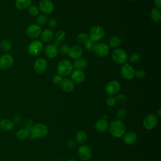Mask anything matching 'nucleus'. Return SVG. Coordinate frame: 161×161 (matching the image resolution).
<instances>
[{"instance_id":"obj_1","label":"nucleus","mask_w":161,"mask_h":161,"mask_svg":"<svg viewBox=\"0 0 161 161\" xmlns=\"http://www.w3.org/2000/svg\"><path fill=\"white\" fill-rule=\"evenodd\" d=\"M108 129L111 135L116 138H119L126 132V127L123 122L119 119H113L109 124Z\"/></svg>"},{"instance_id":"obj_2","label":"nucleus","mask_w":161,"mask_h":161,"mask_svg":"<svg viewBox=\"0 0 161 161\" xmlns=\"http://www.w3.org/2000/svg\"><path fill=\"white\" fill-rule=\"evenodd\" d=\"M57 70L60 75L67 76L71 74L73 70L72 64L67 59H62L57 64Z\"/></svg>"},{"instance_id":"obj_3","label":"nucleus","mask_w":161,"mask_h":161,"mask_svg":"<svg viewBox=\"0 0 161 161\" xmlns=\"http://www.w3.org/2000/svg\"><path fill=\"white\" fill-rule=\"evenodd\" d=\"M48 131V127L46 125L38 123L33 125V127L31 128L30 134L35 138H41L45 136Z\"/></svg>"},{"instance_id":"obj_4","label":"nucleus","mask_w":161,"mask_h":161,"mask_svg":"<svg viewBox=\"0 0 161 161\" xmlns=\"http://www.w3.org/2000/svg\"><path fill=\"white\" fill-rule=\"evenodd\" d=\"M104 35V28L99 25H96L91 28L88 36L90 40L96 42L101 40L103 38Z\"/></svg>"},{"instance_id":"obj_5","label":"nucleus","mask_w":161,"mask_h":161,"mask_svg":"<svg viewBox=\"0 0 161 161\" xmlns=\"http://www.w3.org/2000/svg\"><path fill=\"white\" fill-rule=\"evenodd\" d=\"M112 58L116 64H124L128 59V55L123 49L116 48L112 53Z\"/></svg>"},{"instance_id":"obj_6","label":"nucleus","mask_w":161,"mask_h":161,"mask_svg":"<svg viewBox=\"0 0 161 161\" xmlns=\"http://www.w3.org/2000/svg\"><path fill=\"white\" fill-rule=\"evenodd\" d=\"M43 48V45L38 40L32 41L28 47V52L32 56H37L40 54Z\"/></svg>"},{"instance_id":"obj_7","label":"nucleus","mask_w":161,"mask_h":161,"mask_svg":"<svg viewBox=\"0 0 161 161\" xmlns=\"http://www.w3.org/2000/svg\"><path fill=\"white\" fill-rule=\"evenodd\" d=\"M158 123V117L153 113L147 114L143 119V126L148 130L154 128Z\"/></svg>"},{"instance_id":"obj_8","label":"nucleus","mask_w":161,"mask_h":161,"mask_svg":"<svg viewBox=\"0 0 161 161\" xmlns=\"http://www.w3.org/2000/svg\"><path fill=\"white\" fill-rule=\"evenodd\" d=\"M13 57L8 53H5L0 56V69L2 70H8L14 64Z\"/></svg>"},{"instance_id":"obj_9","label":"nucleus","mask_w":161,"mask_h":161,"mask_svg":"<svg viewBox=\"0 0 161 161\" xmlns=\"http://www.w3.org/2000/svg\"><path fill=\"white\" fill-rule=\"evenodd\" d=\"M77 153L79 158L83 161H87L92 157V149L87 145L79 146L77 148Z\"/></svg>"},{"instance_id":"obj_10","label":"nucleus","mask_w":161,"mask_h":161,"mask_svg":"<svg viewBox=\"0 0 161 161\" xmlns=\"http://www.w3.org/2000/svg\"><path fill=\"white\" fill-rule=\"evenodd\" d=\"M120 74L123 79L126 80H130L135 77V70L130 64L126 63L121 67Z\"/></svg>"},{"instance_id":"obj_11","label":"nucleus","mask_w":161,"mask_h":161,"mask_svg":"<svg viewBox=\"0 0 161 161\" xmlns=\"http://www.w3.org/2000/svg\"><path fill=\"white\" fill-rule=\"evenodd\" d=\"M42 33V28L40 25L37 24H31L29 25L26 30V35L28 37L35 39L40 36Z\"/></svg>"},{"instance_id":"obj_12","label":"nucleus","mask_w":161,"mask_h":161,"mask_svg":"<svg viewBox=\"0 0 161 161\" xmlns=\"http://www.w3.org/2000/svg\"><path fill=\"white\" fill-rule=\"evenodd\" d=\"M121 89V85L117 80H111L107 83L105 87L106 93L109 96H113L117 94Z\"/></svg>"},{"instance_id":"obj_13","label":"nucleus","mask_w":161,"mask_h":161,"mask_svg":"<svg viewBox=\"0 0 161 161\" xmlns=\"http://www.w3.org/2000/svg\"><path fill=\"white\" fill-rule=\"evenodd\" d=\"M48 64L47 62L45 59L43 58H37L33 64V69L34 70L37 74H43L45 72L47 69Z\"/></svg>"},{"instance_id":"obj_14","label":"nucleus","mask_w":161,"mask_h":161,"mask_svg":"<svg viewBox=\"0 0 161 161\" xmlns=\"http://www.w3.org/2000/svg\"><path fill=\"white\" fill-rule=\"evenodd\" d=\"M94 52L97 56L103 57L108 55L109 48L104 43H98L95 45Z\"/></svg>"},{"instance_id":"obj_15","label":"nucleus","mask_w":161,"mask_h":161,"mask_svg":"<svg viewBox=\"0 0 161 161\" xmlns=\"http://www.w3.org/2000/svg\"><path fill=\"white\" fill-rule=\"evenodd\" d=\"M39 9L43 14H50L54 9L53 3L50 0H42L39 3Z\"/></svg>"},{"instance_id":"obj_16","label":"nucleus","mask_w":161,"mask_h":161,"mask_svg":"<svg viewBox=\"0 0 161 161\" xmlns=\"http://www.w3.org/2000/svg\"><path fill=\"white\" fill-rule=\"evenodd\" d=\"M82 53H83V50L80 46L73 45L69 47V50L67 54L70 58L73 59H77L78 58L81 57Z\"/></svg>"},{"instance_id":"obj_17","label":"nucleus","mask_w":161,"mask_h":161,"mask_svg":"<svg viewBox=\"0 0 161 161\" xmlns=\"http://www.w3.org/2000/svg\"><path fill=\"white\" fill-rule=\"evenodd\" d=\"M70 74V77L72 81L77 84L81 83L85 80V74L82 70L75 69L74 70H72Z\"/></svg>"},{"instance_id":"obj_18","label":"nucleus","mask_w":161,"mask_h":161,"mask_svg":"<svg viewBox=\"0 0 161 161\" xmlns=\"http://www.w3.org/2000/svg\"><path fill=\"white\" fill-rule=\"evenodd\" d=\"M123 140L126 145H133L137 140V135L132 131L125 132L123 135Z\"/></svg>"},{"instance_id":"obj_19","label":"nucleus","mask_w":161,"mask_h":161,"mask_svg":"<svg viewBox=\"0 0 161 161\" xmlns=\"http://www.w3.org/2000/svg\"><path fill=\"white\" fill-rule=\"evenodd\" d=\"M60 87L62 91L67 92H70L72 91L74 89V82L68 78H64L62 79Z\"/></svg>"},{"instance_id":"obj_20","label":"nucleus","mask_w":161,"mask_h":161,"mask_svg":"<svg viewBox=\"0 0 161 161\" xmlns=\"http://www.w3.org/2000/svg\"><path fill=\"white\" fill-rule=\"evenodd\" d=\"M57 47L54 43H50L46 46L45 48V54L47 57L50 58H53L57 56Z\"/></svg>"},{"instance_id":"obj_21","label":"nucleus","mask_w":161,"mask_h":161,"mask_svg":"<svg viewBox=\"0 0 161 161\" xmlns=\"http://www.w3.org/2000/svg\"><path fill=\"white\" fill-rule=\"evenodd\" d=\"M14 124L9 118H3L0 120V129L4 131H10L14 128Z\"/></svg>"},{"instance_id":"obj_22","label":"nucleus","mask_w":161,"mask_h":161,"mask_svg":"<svg viewBox=\"0 0 161 161\" xmlns=\"http://www.w3.org/2000/svg\"><path fill=\"white\" fill-rule=\"evenodd\" d=\"M109 124L108 121L103 118L98 119L95 123L94 128L99 133H104L108 129Z\"/></svg>"},{"instance_id":"obj_23","label":"nucleus","mask_w":161,"mask_h":161,"mask_svg":"<svg viewBox=\"0 0 161 161\" xmlns=\"http://www.w3.org/2000/svg\"><path fill=\"white\" fill-rule=\"evenodd\" d=\"M41 40L45 43H48L52 40L54 37V34L51 29H45L42 31L40 35Z\"/></svg>"},{"instance_id":"obj_24","label":"nucleus","mask_w":161,"mask_h":161,"mask_svg":"<svg viewBox=\"0 0 161 161\" xmlns=\"http://www.w3.org/2000/svg\"><path fill=\"white\" fill-rule=\"evenodd\" d=\"M32 0H15L14 5L16 9L23 10L28 8L31 5Z\"/></svg>"},{"instance_id":"obj_25","label":"nucleus","mask_w":161,"mask_h":161,"mask_svg":"<svg viewBox=\"0 0 161 161\" xmlns=\"http://www.w3.org/2000/svg\"><path fill=\"white\" fill-rule=\"evenodd\" d=\"M88 65V62L87 60L84 58H78L75 59L73 63V67H74L76 69L82 70L87 67Z\"/></svg>"},{"instance_id":"obj_26","label":"nucleus","mask_w":161,"mask_h":161,"mask_svg":"<svg viewBox=\"0 0 161 161\" xmlns=\"http://www.w3.org/2000/svg\"><path fill=\"white\" fill-rule=\"evenodd\" d=\"M150 18L154 23H159L161 21L160 10L158 8H154L150 12Z\"/></svg>"},{"instance_id":"obj_27","label":"nucleus","mask_w":161,"mask_h":161,"mask_svg":"<svg viewBox=\"0 0 161 161\" xmlns=\"http://www.w3.org/2000/svg\"><path fill=\"white\" fill-rule=\"evenodd\" d=\"M30 135V131L25 128L18 130L16 133V136L19 140H24L28 138Z\"/></svg>"},{"instance_id":"obj_28","label":"nucleus","mask_w":161,"mask_h":161,"mask_svg":"<svg viewBox=\"0 0 161 161\" xmlns=\"http://www.w3.org/2000/svg\"><path fill=\"white\" fill-rule=\"evenodd\" d=\"M87 138V135L86 133V131H84L83 130L78 131L75 133V141L78 143H80V144L84 143L86 141Z\"/></svg>"},{"instance_id":"obj_29","label":"nucleus","mask_w":161,"mask_h":161,"mask_svg":"<svg viewBox=\"0 0 161 161\" xmlns=\"http://www.w3.org/2000/svg\"><path fill=\"white\" fill-rule=\"evenodd\" d=\"M54 37H55V42L53 43L57 47H58L60 45V42L64 40L65 37V33L63 30H59L55 33Z\"/></svg>"},{"instance_id":"obj_30","label":"nucleus","mask_w":161,"mask_h":161,"mask_svg":"<svg viewBox=\"0 0 161 161\" xmlns=\"http://www.w3.org/2000/svg\"><path fill=\"white\" fill-rule=\"evenodd\" d=\"M12 47V44L9 40H3L0 43V48L4 52H9Z\"/></svg>"},{"instance_id":"obj_31","label":"nucleus","mask_w":161,"mask_h":161,"mask_svg":"<svg viewBox=\"0 0 161 161\" xmlns=\"http://www.w3.org/2000/svg\"><path fill=\"white\" fill-rule=\"evenodd\" d=\"M108 43H109V45L110 47H117L121 45V40L118 36H113L109 38Z\"/></svg>"},{"instance_id":"obj_32","label":"nucleus","mask_w":161,"mask_h":161,"mask_svg":"<svg viewBox=\"0 0 161 161\" xmlns=\"http://www.w3.org/2000/svg\"><path fill=\"white\" fill-rule=\"evenodd\" d=\"M28 13L31 16H37L39 14V8L36 6L31 5L28 8Z\"/></svg>"},{"instance_id":"obj_33","label":"nucleus","mask_w":161,"mask_h":161,"mask_svg":"<svg viewBox=\"0 0 161 161\" xmlns=\"http://www.w3.org/2000/svg\"><path fill=\"white\" fill-rule=\"evenodd\" d=\"M77 40L79 43L85 44L89 40V36L85 33H80L77 36Z\"/></svg>"},{"instance_id":"obj_34","label":"nucleus","mask_w":161,"mask_h":161,"mask_svg":"<svg viewBox=\"0 0 161 161\" xmlns=\"http://www.w3.org/2000/svg\"><path fill=\"white\" fill-rule=\"evenodd\" d=\"M47 21V17L44 14H38L36 18V23L38 25H44Z\"/></svg>"},{"instance_id":"obj_35","label":"nucleus","mask_w":161,"mask_h":161,"mask_svg":"<svg viewBox=\"0 0 161 161\" xmlns=\"http://www.w3.org/2000/svg\"><path fill=\"white\" fill-rule=\"evenodd\" d=\"M128 60L133 64H137L140 60V55L137 53H133L128 57Z\"/></svg>"},{"instance_id":"obj_36","label":"nucleus","mask_w":161,"mask_h":161,"mask_svg":"<svg viewBox=\"0 0 161 161\" xmlns=\"http://www.w3.org/2000/svg\"><path fill=\"white\" fill-rule=\"evenodd\" d=\"M116 116L118 119L122 121L123 119H125L126 116V111L124 108H120L118 110L116 113Z\"/></svg>"},{"instance_id":"obj_37","label":"nucleus","mask_w":161,"mask_h":161,"mask_svg":"<svg viewBox=\"0 0 161 161\" xmlns=\"http://www.w3.org/2000/svg\"><path fill=\"white\" fill-rule=\"evenodd\" d=\"M115 101L116 103H119V104H123L126 101V96L123 94H118L116 96V97H114Z\"/></svg>"},{"instance_id":"obj_38","label":"nucleus","mask_w":161,"mask_h":161,"mask_svg":"<svg viewBox=\"0 0 161 161\" xmlns=\"http://www.w3.org/2000/svg\"><path fill=\"white\" fill-rule=\"evenodd\" d=\"M47 25L50 29H53L55 28L57 25V21L54 18H50L47 19Z\"/></svg>"},{"instance_id":"obj_39","label":"nucleus","mask_w":161,"mask_h":161,"mask_svg":"<svg viewBox=\"0 0 161 161\" xmlns=\"http://www.w3.org/2000/svg\"><path fill=\"white\" fill-rule=\"evenodd\" d=\"M69 50V47L66 44H62L59 45V52L62 55H66L68 53Z\"/></svg>"},{"instance_id":"obj_40","label":"nucleus","mask_w":161,"mask_h":161,"mask_svg":"<svg viewBox=\"0 0 161 161\" xmlns=\"http://www.w3.org/2000/svg\"><path fill=\"white\" fill-rule=\"evenodd\" d=\"M95 45H96L95 43L90 40L84 44L86 48L89 51H94Z\"/></svg>"},{"instance_id":"obj_41","label":"nucleus","mask_w":161,"mask_h":161,"mask_svg":"<svg viewBox=\"0 0 161 161\" xmlns=\"http://www.w3.org/2000/svg\"><path fill=\"white\" fill-rule=\"evenodd\" d=\"M62 77L61 75H60L59 74H57L55 75L53 78H52V82H53V84H56V85H60L62 80Z\"/></svg>"},{"instance_id":"obj_42","label":"nucleus","mask_w":161,"mask_h":161,"mask_svg":"<svg viewBox=\"0 0 161 161\" xmlns=\"http://www.w3.org/2000/svg\"><path fill=\"white\" fill-rule=\"evenodd\" d=\"M67 147L69 150H74L77 147V143L75 141L71 140L67 143Z\"/></svg>"},{"instance_id":"obj_43","label":"nucleus","mask_w":161,"mask_h":161,"mask_svg":"<svg viewBox=\"0 0 161 161\" xmlns=\"http://www.w3.org/2000/svg\"><path fill=\"white\" fill-rule=\"evenodd\" d=\"M106 104H108V106H110V107H113L114 106V104H116V101L114 97H113L112 96H109L107 99H106Z\"/></svg>"},{"instance_id":"obj_44","label":"nucleus","mask_w":161,"mask_h":161,"mask_svg":"<svg viewBox=\"0 0 161 161\" xmlns=\"http://www.w3.org/2000/svg\"><path fill=\"white\" fill-rule=\"evenodd\" d=\"M135 75H136L138 79H142L145 78V77L146 75V73H145V70H138L135 72Z\"/></svg>"},{"instance_id":"obj_45","label":"nucleus","mask_w":161,"mask_h":161,"mask_svg":"<svg viewBox=\"0 0 161 161\" xmlns=\"http://www.w3.org/2000/svg\"><path fill=\"white\" fill-rule=\"evenodd\" d=\"M34 123L33 121L31 119H28L25 123V128H26L27 130H28L30 131H31V128L33 127Z\"/></svg>"},{"instance_id":"obj_46","label":"nucleus","mask_w":161,"mask_h":161,"mask_svg":"<svg viewBox=\"0 0 161 161\" xmlns=\"http://www.w3.org/2000/svg\"><path fill=\"white\" fill-rule=\"evenodd\" d=\"M12 121L13 122V123L15 125V124H19L21 122V120H22V117L19 115V114H16V115H14L13 118H12Z\"/></svg>"},{"instance_id":"obj_47","label":"nucleus","mask_w":161,"mask_h":161,"mask_svg":"<svg viewBox=\"0 0 161 161\" xmlns=\"http://www.w3.org/2000/svg\"><path fill=\"white\" fill-rule=\"evenodd\" d=\"M154 4L157 8L160 9L161 8V0H154Z\"/></svg>"},{"instance_id":"obj_48","label":"nucleus","mask_w":161,"mask_h":161,"mask_svg":"<svg viewBox=\"0 0 161 161\" xmlns=\"http://www.w3.org/2000/svg\"><path fill=\"white\" fill-rule=\"evenodd\" d=\"M156 116H158V117H160V116H161V109H160V108H159V109L157 110Z\"/></svg>"},{"instance_id":"obj_49","label":"nucleus","mask_w":161,"mask_h":161,"mask_svg":"<svg viewBox=\"0 0 161 161\" xmlns=\"http://www.w3.org/2000/svg\"><path fill=\"white\" fill-rule=\"evenodd\" d=\"M67 161H77V160L74 158H69Z\"/></svg>"},{"instance_id":"obj_50","label":"nucleus","mask_w":161,"mask_h":161,"mask_svg":"<svg viewBox=\"0 0 161 161\" xmlns=\"http://www.w3.org/2000/svg\"><path fill=\"white\" fill-rule=\"evenodd\" d=\"M107 118H108V116H107V115H104V116H103V119H106V120H107Z\"/></svg>"},{"instance_id":"obj_51","label":"nucleus","mask_w":161,"mask_h":161,"mask_svg":"<svg viewBox=\"0 0 161 161\" xmlns=\"http://www.w3.org/2000/svg\"><path fill=\"white\" fill-rule=\"evenodd\" d=\"M131 1H135V0H131Z\"/></svg>"}]
</instances>
